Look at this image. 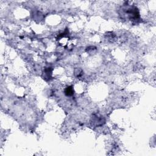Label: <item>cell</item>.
Returning a JSON list of instances; mask_svg holds the SVG:
<instances>
[{
    "label": "cell",
    "mask_w": 156,
    "mask_h": 156,
    "mask_svg": "<svg viewBox=\"0 0 156 156\" xmlns=\"http://www.w3.org/2000/svg\"><path fill=\"white\" fill-rule=\"evenodd\" d=\"M65 94L68 96H70L73 95L74 94V90L72 86H69L67 87L66 88L65 90Z\"/></svg>",
    "instance_id": "3957f363"
},
{
    "label": "cell",
    "mask_w": 156,
    "mask_h": 156,
    "mask_svg": "<svg viewBox=\"0 0 156 156\" xmlns=\"http://www.w3.org/2000/svg\"><path fill=\"white\" fill-rule=\"evenodd\" d=\"M52 72H53V69H52L51 68H46L45 70V72H44V74H45L44 78L46 79V78L48 79H49L51 77Z\"/></svg>",
    "instance_id": "277c9868"
},
{
    "label": "cell",
    "mask_w": 156,
    "mask_h": 156,
    "mask_svg": "<svg viewBox=\"0 0 156 156\" xmlns=\"http://www.w3.org/2000/svg\"><path fill=\"white\" fill-rule=\"evenodd\" d=\"M122 13L123 16H125V19H128L129 20L137 21L140 19V13L138 8L134 6H125L123 9Z\"/></svg>",
    "instance_id": "6da1fadb"
},
{
    "label": "cell",
    "mask_w": 156,
    "mask_h": 156,
    "mask_svg": "<svg viewBox=\"0 0 156 156\" xmlns=\"http://www.w3.org/2000/svg\"><path fill=\"white\" fill-rule=\"evenodd\" d=\"M105 118L99 113H94L92 115L90 119V123L92 126L99 127L105 123Z\"/></svg>",
    "instance_id": "7a4b0ae2"
}]
</instances>
